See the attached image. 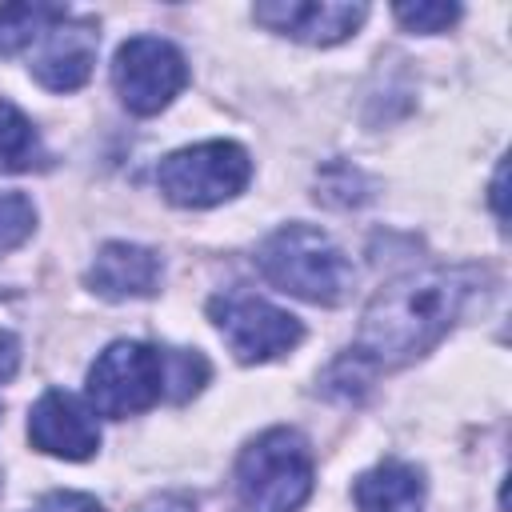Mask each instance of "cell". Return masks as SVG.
I'll return each mask as SVG.
<instances>
[{"label": "cell", "instance_id": "obj_8", "mask_svg": "<svg viewBox=\"0 0 512 512\" xmlns=\"http://www.w3.org/2000/svg\"><path fill=\"white\" fill-rule=\"evenodd\" d=\"M368 8L348 4V0H264L252 8V20L264 24L268 32H280L300 44H340L364 24Z\"/></svg>", "mask_w": 512, "mask_h": 512}, {"label": "cell", "instance_id": "obj_10", "mask_svg": "<svg viewBox=\"0 0 512 512\" xmlns=\"http://www.w3.org/2000/svg\"><path fill=\"white\" fill-rule=\"evenodd\" d=\"M40 40H44V48L32 60V76L48 92H76L92 76V64H96V48H100L96 24L64 12Z\"/></svg>", "mask_w": 512, "mask_h": 512}, {"label": "cell", "instance_id": "obj_5", "mask_svg": "<svg viewBox=\"0 0 512 512\" xmlns=\"http://www.w3.org/2000/svg\"><path fill=\"white\" fill-rule=\"evenodd\" d=\"M84 392H88V404L112 420L148 412L164 396V348H152L140 340L108 344L88 368Z\"/></svg>", "mask_w": 512, "mask_h": 512}, {"label": "cell", "instance_id": "obj_2", "mask_svg": "<svg viewBox=\"0 0 512 512\" xmlns=\"http://www.w3.org/2000/svg\"><path fill=\"white\" fill-rule=\"evenodd\" d=\"M256 268L268 284L308 304H340L356 284V268L348 252L312 224L276 228L256 248Z\"/></svg>", "mask_w": 512, "mask_h": 512}, {"label": "cell", "instance_id": "obj_13", "mask_svg": "<svg viewBox=\"0 0 512 512\" xmlns=\"http://www.w3.org/2000/svg\"><path fill=\"white\" fill-rule=\"evenodd\" d=\"M40 164L44 148L32 120L12 100H0V172H32Z\"/></svg>", "mask_w": 512, "mask_h": 512}, {"label": "cell", "instance_id": "obj_16", "mask_svg": "<svg viewBox=\"0 0 512 512\" xmlns=\"http://www.w3.org/2000/svg\"><path fill=\"white\" fill-rule=\"evenodd\" d=\"M36 228V208L24 192H0V252L20 248Z\"/></svg>", "mask_w": 512, "mask_h": 512}, {"label": "cell", "instance_id": "obj_12", "mask_svg": "<svg viewBox=\"0 0 512 512\" xmlns=\"http://www.w3.org/2000/svg\"><path fill=\"white\" fill-rule=\"evenodd\" d=\"M360 512H424V476L404 460H384L352 484Z\"/></svg>", "mask_w": 512, "mask_h": 512}, {"label": "cell", "instance_id": "obj_9", "mask_svg": "<svg viewBox=\"0 0 512 512\" xmlns=\"http://www.w3.org/2000/svg\"><path fill=\"white\" fill-rule=\"evenodd\" d=\"M28 440H32V448H40L48 456L88 460L100 448V428L76 396L48 388L28 412Z\"/></svg>", "mask_w": 512, "mask_h": 512}, {"label": "cell", "instance_id": "obj_19", "mask_svg": "<svg viewBox=\"0 0 512 512\" xmlns=\"http://www.w3.org/2000/svg\"><path fill=\"white\" fill-rule=\"evenodd\" d=\"M16 368H20V340L8 328H0V380H12Z\"/></svg>", "mask_w": 512, "mask_h": 512}, {"label": "cell", "instance_id": "obj_7", "mask_svg": "<svg viewBox=\"0 0 512 512\" xmlns=\"http://www.w3.org/2000/svg\"><path fill=\"white\" fill-rule=\"evenodd\" d=\"M112 84L128 112L156 116L188 84V60L180 56L176 44H168L160 36H132L116 48Z\"/></svg>", "mask_w": 512, "mask_h": 512}, {"label": "cell", "instance_id": "obj_3", "mask_svg": "<svg viewBox=\"0 0 512 512\" xmlns=\"http://www.w3.org/2000/svg\"><path fill=\"white\" fill-rule=\"evenodd\" d=\"M236 492L248 512H296L312 496V452L296 428L260 432L236 464Z\"/></svg>", "mask_w": 512, "mask_h": 512}, {"label": "cell", "instance_id": "obj_6", "mask_svg": "<svg viewBox=\"0 0 512 512\" xmlns=\"http://www.w3.org/2000/svg\"><path fill=\"white\" fill-rule=\"evenodd\" d=\"M208 320L224 336V344L236 352L240 364H264L284 352H292L304 340V328L292 312L268 304L264 296L248 288H228L208 300Z\"/></svg>", "mask_w": 512, "mask_h": 512}, {"label": "cell", "instance_id": "obj_11", "mask_svg": "<svg viewBox=\"0 0 512 512\" xmlns=\"http://www.w3.org/2000/svg\"><path fill=\"white\" fill-rule=\"evenodd\" d=\"M160 276H164V264L152 248L108 240L88 268V288L104 300H140L160 288Z\"/></svg>", "mask_w": 512, "mask_h": 512}, {"label": "cell", "instance_id": "obj_1", "mask_svg": "<svg viewBox=\"0 0 512 512\" xmlns=\"http://www.w3.org/2000/svg\"><path fill=\"white\" fill-rule=\"evenodd\" d=\"M480 284L484 272L476 264L424 268L384 284L360 316L352 360H368L372 368L412 364L448 336Z\"/></svg>", "mask_w": 512, "mask_h": 512}, {"label": "cell", "instance_id": "obj_15", "mask_svg": "<svg viewBox=\"0 0 512 512\" xmlns=\"http://www.w3.org/2000/svg\"><path fill=\"white\" fill-rule=\"evenodd\" d=\"M208 360L188 348H164V396L168 400H188L208 384Z\"/></svg>", "mask_w": 512, "mask_h": 512}, {"label": "cell", "instance_id": "obj_20", "mask_svg": "<svg viewBox=\"0 0 512 512\" xmlns=\"http://www.w3.org/2000/svg\"><path fill=\"white\" fill-rule=\"evenodd\" d=\"M492 204H496V216L508 220V212H504V164L496 168V180H492Z\"/></svg>", "mask_w": 512, "mask_h": 512}, {"label": "cell", "instance_id": "obj_4", "mask_svg": "<svg viewBox=\"0 0 512 512\" xmlns=\"http://www.w3.org/2000/svg\"><path fill=\"white\" fill-rule=\"evenodd\" d=\"M252 176V160L232 140H204L192 148H176L160 160L156 184L164 200L176 208H216L244 192Z\"/></svg>", "mask_w": 512, "mask_h": 512}, {"label": "cell", "instance_id": "obj_17", "mask_svg": "<svg viewBox=\"0 0 512 512\" xmlns=\"http://www.w3.org/2000/svg\"><path fill=\"white\" fill-rule=\"evenodd\" d=\"M392 12H396V20H400L408 32H424V36H432V32H444V28H452V24L460 20V4H444V0H416V4H396Z\"/></svg>", "mask_w": 512, "mask_h": 512}, {"label": "cell", "instance_id": "obj_14", "mask_svg": "<svg viewBox=\"0 0 512 512\" xmlns=\"http://www.w3.org/2000/svg\"><path fill=\"white\" fill-rule=\"evenodd\" d=\"M60 16L64 8L56 4H4L0 8V56H16L28 44H36Z\"/></svg>", "mask_w": 512, "mask_h": 512}, {"label": "cell", "instance_id": "obj_18", "mask_svg": "<svg viewBox=\"0 0 512 512\" xmlns=\"http://www.w3.org/2000/svg\"><path fill=\"white\" fill-rule=\"evenodd\" d=\"M28 512H104V504L88 492H68V488H56L48 496H40Z\"/></svg>", "mask_w": 512, "mask_h": 512}]
</instances>
